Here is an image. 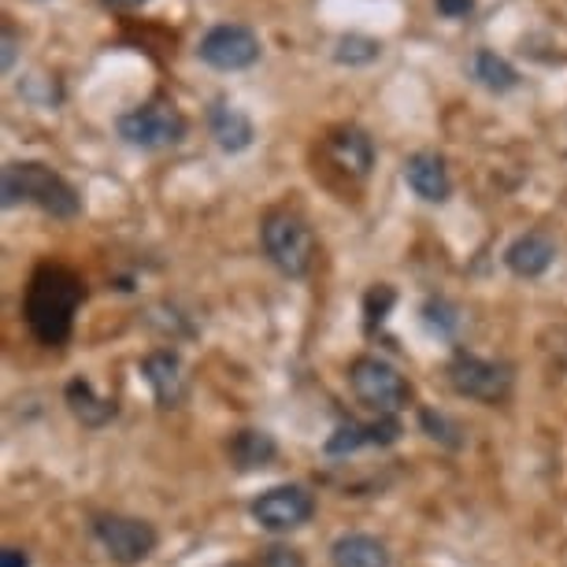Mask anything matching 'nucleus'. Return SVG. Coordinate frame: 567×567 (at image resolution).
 Segmentation results:
<instances>
[{"instance_id": "11", "label": "nucleus", "mask_w": 567, "mask_h": 567, "mask_svg": "<svg viewBox=\"0 0 567 567\" xmlns=\"http://www.w3.org/2000/svg\"><path fill=\"white\" fill-rule=\"evenodd\" d=\"M404 182L426 205H445L449 194H453V178H449L445 159L437 153H412L404 159Z\"/></svg>"}, {"instance_id": "20", "label": "nucleus", "mask_w": 567, "mask_h": 567, "mask_svg": "<svg viewBox=\"0 0 567 567\" xmlns=\"http://www.w3.org/2000/svg\"><path fill=\"white\" fill-rule=\"evenodd\" d=\"M382 56V41L368 34H341L334 41V60L341 68H368Z\"/></svg>"}, {"instance_id": "5", "label": "nucleus", "mask_w": 567, "mask_h": 567, "mask_svg": "<svg viewBox=\"0 0 567 567\" xmlns=\"http://www.w3.org/2000/svg\"><path fill=\"white\" fill-rule=\"evenodd\" d=\"M115 126H120V137L126 145L148 148V153L178 145L182 137H186V131H189L186 115H182L175 104H167V101L137 104V109L120 115V123H115Z\"/></svg>"}, {"instance_id": "18", "label": "nucleus", "mask_w": 567, "mask_h": 567, "mask_svg": "<svg viewBox=\"0 0 567 567\" xmlns=\"http://www.w3.org/2000/svg\"><path fill=\"white\" fill-rule=\"evenodd\" d=\"M68 404H71L74 420H79L82 426H104L115 415V401L101 398L90 379H71L68 382Z\"/></svg>"}, {"instance_id": "10", "label": "nucleus", "mask_w": 567, "mask_h": 567, "mask_svg": "<svg viewBox=\"0 0 567 567\" xmlns=\"http://www.w3.org/2000/svg\"><path fill=\"white\" fill-rule=\"evenodd\" d=\"M323 156H327V164L334 171H341L349 182H363L371 175L374 145H371V137L360 131V126H338V131L327 134Z\"/></svg>"}, {"instance_id": "24", "label": "nucleus", "mask_w": 567, "mask_h": 567, "mask_svg": "<svg viewBox=\"0 0 567 567\" xmlns=\"http://www.w3.org/2000/svg\"><path fill=\"white\" fill-rule=\"evenodd\" d=\"M16 52H19V38H16V30L4 23V74L16 68Z\"/></svg>"}, {"instance_id": "9", "label": "nucleus", "mask_w": 567, "mask_h": 567, "mask_svg": "<svg viewBox=\"0 0 567 567\" xmlns=\"http://www.w3.org/2000/svg\"><path fill=\"white\" fill-rule=\"evenodd\" d=\"M316 512V497L305 486H271L252 501V519L271 534H290L305 527Z\"/></svg>"}, {"instance_id": "13", "label": "nucleus", "mask_w": 567, "mask_h": 567, "mask_svg": "<svg viewBox=\"0 0 567 567\" xmlns=\"http://www.w3.org/2000/svg\"><path fill=\"white\" fill-rule=\"evenodd\" d=\"M401 437V423L398 415H379L374 423H341L327 442L330 456H346L357 453L363 445H393Z\"/></svg>"}, {"instance_id": "25", "label": "nucleus", "mask_w": 567, "mask_h": 567, "mask_svg": "<svg viewBox=\"0 0 567 567\" xmlns=\"http://www.w3.org/2000/svg\"><path fill=\"white\" fill-rule=\"evenodd\" d=\"M0 567H30V560L23 549H4L0 553Z\"/></svg>"}, {"instance_id": "8", "label": "nucleus", "mask_w": 567, "mask_h": 567, "mask_svg": "<svg viewBox=\"0 0 567 567\" xmlns=\"http://www.w3.org/2000/svg\"><path fill=\"white\" fill-rule=\"evenodd\" d=\"M449 382H453V390L460 398L497 404L512 393V368L508 363H494V360L460 352V357L449 363Z\"/></svg>"}, {"instance_id": "16", "label": "nucleus", "mask_w": 567, "mask_h": 567, "mask_svg": "<svg viewBox=\"0 0 567 567\" xmlns=\"http://www.w3.org/2000/svg\"><path fill=\"white\" fill-rule=\"evenodd\" d=\"M227 453H230V464L238 467V471H260V467H267L278 456V445H275V437L267 434V431L245 426V431H238V434L230 437Z\"/></svg>"}, {"instance_id": "26", "label": "nucleus", "mask_w": 567, "mask_h": 567, "mask_svg": "<svg viewBox=\"0 0 567 567\" xmlns=\"http://www.w3.org/2000/svg\"><path fill=\"white\" fill-rule=\"evenodd\" d=\"M437 308L445 312V305H442V301H437V305L431 301V305H426V312H437ZM431 319H434V316H431ZM434 323H437V319H434ZM453 327H456V316H442V330H453Z\"/></svg>"}, {"instance_id": "7", "label": "nucleus", "mask_w": 567, "mask_h": 567, "mask_svg": "<svg viewBox=\"0 0 567 567\" xmlns=\"http://www.w3.org/2000/svg\"><path fill=\"white\" fill-rule=\"evenodd\" d=\"M93 534H97V542L104 545V553L123 567H134V564L148 560L156 549V542H159L153 523L134 519V516H97Z\"/></svg>"}, {"instance_id": "23", "label": "nucleus", "mask_w": 567, "mask_h": 567, "mask_svg": "<svg viewBox=\"0 0 567 567\" xmlns=\"http://www.w3.org/2000/svg\"><path fill=\"white\" fill-rule=\"evenodd\" d=\"M437 16L445 19H467L471 12H475V0H434Z\"/></svg>"}, {"instance_id": "27", "label": "nucleus", "mask_w": 567, "mask_h": 567, "mask_svg": "<svg viewBox=\"0 0 567 567\" xmlns=\"http://www.w3.org/2000/svg\"><path fill=\"white\" fill-rule=\"evenodd\" d=\"M109 8H142V4H148V0H104Z\"/></svg>"}, {"instance_id": "12", "label": "nucleus", "mask_w": 567, "mask_h": 567, "mask_svg": "<svg viewBox=\"0 0 567 567\" xmlns=\"http://www.w3.org/2000/svg\"><path fill=\"white\" fill-rule=\"evenodd\" d=\"M208 131H212V137H216V145L223 148V153H245V148L252 145V137H256L252 120L234 101H227V97L212 101Z\"/></svg>"}, {"instance_id": "15", "label": "nucleus", "mask_w": 567, "mask_h": 567, "mask_svg": "<svg viewBox=\"0 0 567 567\" xmlns=\"http://www.w3.org/2000/svg\"><path fill=\"white\" fill-rule=\"evenodd\" d=\"M145 379L164 409H175L186 398V374H182V360L175 352L159 349L153 357H145Z\"/></svg>"}, {"instance_id": "6", "label": "nucleus", "mask_w": 567, "mask_h": 567, "mask_svg": "<svg viewBox=\"0 0 567 567\" xmlns=\"http://www.w3.org/2000/svg\"><path fill=\"white\" fill-rule=\"evenodd\" d=\"M260 34L245 23H219L212 27L197 45V56L216 71H245L260 60Z\"/></svg>"}, {"instance_id": "17", "label": "nucleus", "mask_w": 567, "mask_h": 567, "mask_svg": "<svg viewBox=\"0 0 567 567\" xmlns=\"http://www.w3.org/2000/svg\"><path fill=\"white\" fill-rule=\"evenodd\" d=\"M334 567H390V549L371 534H346L330 549Z\"/></svg>"}, {"instance_id": "1", "label": "nucleus", "mask_w": 567, "mask_h": 567, "mask_svg": "<svg viewBox=\"0 0 567 567\" xmlns=\"http://www.w3.org/2000/svg\"><path fill=\"white\" fill-rule=\"evenodd\" d=\"M85 297L82 278L63 264H41L27 286L23 316L41 346H63L74 330V312Z\"/></svg>"}, {"instance_id": "22", "label": "nucleus", "mask_w": 567, "mask_h": 567, "mask_svg": "<svg viewBox=\"0 0 567 567\" xmlns=\"http://www.w3.org/2000/svg\"><path fill=\"white\" fill-rule=\"evenodd\" d=\"M264 567H305L301 553L297 549H286V545H271L264 556Z\"/></svg>"}, {"instance_id": "19", "label": "nucleus", "mask_w": 567, "mask_h": 567, "mask_svg": "<svg viewBox=\"0 0 567 567\" xmlns=\"http://www.w3.org/2000/svg\"><path fill=\"white\" fill-rule=\"evenodd\" d=\"M471 79L489 93H508L519 85V71L512 68L505 56H497L494 49H478L475 56H471Z\"/></svg>"}, {"instance_id": "14", "label": "nucleus", "mask_w": 567, "mask_h": 567, "mask_svg": "<svg viewBox=\"0 0 567 567\" xmlns=\"http://www.w3.org/2000/svg\"><path fill=\"white\" fill-rule=\"evenodd\" d=\"M556 260V241L545 230H527L505 249V264L512 275L519 278H538L553 267Z\"/></svg>"}, {"instance_id": "4", "label": "nucleus", "mask_w": 567, "mask_h": 567, "mask_svg": "<svg viewBox=\"0 0 567 567\" xmlns=\"http://www.w3.org/2000/svg\"><path fill=\"white\" fill-rule=\"evenodd\" d=\"M349 386L357 393L360 404H368L379 415H398L401 409H409L412 386L409 379L393 368V363L379 357H357L349 368Z\"/></svg>"}, {"instance_id": "21", "label": "nucleus", "mask_w": 567, "mask_h": 567, "mask_svg": "<svg viewBox=\"0 0 567 567\" xmlns=\"http://www.w3.org/2000/svg\"><path fill=\"white\" fill-rule=\"evenodd\" d=\"M393 301H398V293H393V286H374V290L368 293V301H363V312H368V330H374V323H382L386 319V312L393 308Z\"/></svg>"}, {"instance_id": "3", "label": "nucleus", "mask_w": 567, "mask_h": 567, "mask_svg": "<svg viewBox=\"0 0 567 567\" xmlns=\"http://www.w3.org/2000/svg\"><path fill=\"white\" fill-rule=\"evenodd\" d=\"M264 252L286 278H305L316 264V234L308 219L293 208L267 212L260 223Z\"/></svg>"}, {"instance_id": "2", "label": "nucleus", "mask_w": 567, "mask_h": 567, "mask_svg": "<svg viewBox=\"0 0 567 567\" xmlns=\"http://www.w3.org/2000/svg\"><path fill=\"white\" fill-rule=\"evenodd\" d=\"M0 189H4V208H16L23 200V205H34L56 219H74L82 212V197L74 194L71 182L56 175L52 167L38 164V159L8 164Z\"/></svg>"}]
</instances>
